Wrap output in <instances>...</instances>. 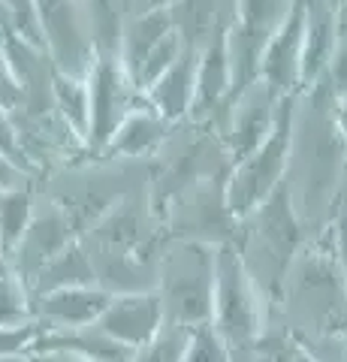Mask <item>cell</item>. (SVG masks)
<instances>
[{"label":"cell","instance_id":"f546056e","mask_svg":"<svg viewBox=\"0 0 347 362\" xmlns=\"http://www.w3.org/2000/svg\"><path fill=\"white\" fill-rule=\"evenodd\" d=\"M37 335H40L37 326H30V329H4V326H0V362L28 356L33 341H37Z\"/></svg>","mask_w":347,"mask_h":362},{"label":"cell","instance_id":"1f68e13d","mask_svg":"<svg viewBox=\"0 0 347 362\" xmlns=\"http://www.w3.org/2000/svg\"><path fill=\"white\" fill-rule=\"evenodd\" d=\"M21 103H25V97H21V85L16 82V76H13V70H9V64L4 58V45H0V109L18 112Z\"/></svg>","mask_w":347,"mask_h":362},{"label":"cell","instance_id":"603a6c76","mask_svg":"<svg viewBox=\"0 0 347 362\" xmlns=\"http://www.w3.org/2000/svg\"><path fill=\"white\" fill-rule=\"evenodd\" d=\"M52 112L88 145L91 127V97H88V78L66 76L54 70L52 76Z\"/></svg>","mask_w":347,"mask_h":362},{"label":"cell","instance_id":"9c48e42d","mask_svg":"<svg viewBox=\"0 0 347 362\" xmlns=\"http://www.w3.org/2000/svg\"><path fill=\"white\" fill-rule=\"evenodd\" d=\"M42 49L58 73L88 76L97 61V49L88 28L82 0H33Z\"/></svg>","mask_w":347,"mask_h":362},{"label":"cell","instance_id":"d6a6232c","mask_svg":"<svg viewBox=\"0 0 347 362\" xmlns=\"http://www.w3.org/2000/svg\"><path fill=\"white\" fill-rule=\"evenodd\" d=\"M0 151H4L6 157H13V160L18 166H25V154H21V142H18V130H16V118H13V112H6V109H0ZM30 173V169H28Z\"/></svg>","mask_w":347,"mask_h":362},{"label":"cell","instance_id":"7c38bea8","mask_svg":"<svg viewBox=\"0 0 347 362\" xmlns=\"http://www.w3.org/2000/svg\"><path fill=\"white\" fill-rule=\"evenodd\" d=\"M88 78V97H91V127H88V154L100 157L133 109L142 103V94L130 82L127 70L118 58H97Z\"/></svg>","mask_w":347,"mask_h":362},{"label":"cell","instance_id":"4fadbf2b","mask_svg":"<svg viewBox=\"0 0 347 362\" xmlns=\"http://www.w3.org/2000/svg\"><path fill=\"white\" fill-rule=\"evenodd\" d=\"M40 190V187H37ZM79 239L76 226L70 223V218L64 214V209L58 202H52L49 197H37V209H33V218L28 223L25 235L13 254L6 259V269L16 272V275L30 284L33 275L49 263L52 257H58L70 242Z\"/></svg>","mask_w":347,"mask_h":362},{"label":"cell","instance_id":"484cf974","mask_svg":"<svg viewBox=\"0 0 347 362\" xmlns=\"http://www.w3.org/2000/svg\"><path fill=\"white\" fill-rule=\"evenodd\" d=\"M190 332L194 329H187V326L163 323L158 335L133 350L130 362H182L187 354V344H190Z\"/></svg>","mask_w":347,"mask_h":362},{"label":"cell","instance_id":"6da1fadb","mask_svg":"<svg viewBox=\"0 0 347 362\" xmlns=\"http://www.w3.org/2000/svg\"><path fill=\"white\" fill-rule=\"evenodd\" d=\"M329 97L332 90L327 78L296 94L293 142L284 181L311 239L327 230L335 194L347 173V151L329 124Z\"/></svg>","mask_w":347,"mask_h":362},{"label":"cell","instance_id":"44dd1931","mask_svg":"<svg viewBox=\"0 0 347 362\" xmlns=\"http://www.w3.org/2000/svg\"><path fill=\"white\" fill-rule=\"evenodd\" d=\"M85 284H97V275H94L91 257H88V247L82 245V239H76L33 275L28 290L30 296H40V293H49V290L85 287Z\"/></svg>","mask_w":347,"mask_h":362},{"label":"cell","instance_id":"277c9868","mask_svg":"<svg viewBox=\"0 0 347 362\" xmlns=\"http://www.w3.org/2000/svg\"><path fill=\"white\" fill-rule=\"evenodd\" d=\"M208 326L227 344L233 362H254L257 344L272 326V314H269L257 287L251 284L233 242L218 247L215 299H211Z\"/></svg>","mask_w":347,"mask_h":362},{"label":"cell","instance_id":"ac0fdd59","mask_svg":"<svg viewBox=\"0 0 347 362\" xmlns=\"http://www.w3.org/2000/svg\"><path fill=\"white\" fill-rule=\"evenodd\" d=\"M175 127L178 124L163 121L154 109L139 103L118 124V130L112 133V139L100 151V157L103 160H124V163H151Z\"/></svg>","mask_w":347,"mask_h":362},{"label":"cell","instance_id":"ffe728a7","mask_svg":"<svg viewBox=\"0 0 347 362\" xmlns=\"http://www.w3.org/2000/svg\"><path fill=\"white\" fill-rule=\"evenodd\" d=\"M30 350H66L91 362H130L133 350L106 335L100 326H82V329H66V332H40Z\"/></svg>","mask_w":347,"mask_h":362},{"label":"cell","instance_id":"f35d334b","mask_svg":"<svg viewBox=\"0 0 347 362\" xmlns=\"http://www.w3.org/2000/svg\"><path fill=\"white\" fill-rule=\"evenodd\" d=\"M6 269V259H4V254H0V272H4Z\"/></svg>","mask_w":347,"mask_h":362},{"label":"cell","instance_id":"cb8c5ba5","mask_svg":"<svg viewBox=\"0 0 347 362\" xmlns=\"http://www.w3.org/2000/svg\"><path fill=\"white\" fill-rule=\"evenodd\" d=\"M37 181H28V185L9 187L0 194V254L4 259H9V254L16 251L21 235H25L33 209H37Z\"/></svg>","mask_w":347,"mask_h":362},{"label":"cell","instance_id":"60d3db41","mask_svg":"<svg viewBox=\"0 0 347 362\" xmlns=\"http://www.w3.org/2000/svg\"><path fill=\"white\" fill-rule=\"evenodd\" d=\"M0 45H4V30H0Z\"/></svg>","mask_w":347,"mask_h":362},{"label":"cell","instance_id":"30bf717a","mask_svg":"<svg viewBox=\"0 0 347 362\" xmlns=\"http://www.w3.org/2000/svg\"><path fill=\"white\" fill-rule=\"evenodd\" d=\"M290 6L293 0H236V13H233V25L227 33L233 61V97L257 82L263 52L287 18Z\"/></svg>","mask_w":347,"mask_h":362},{"label":"cell","instance_id":"8fae6325","mask_svg":"<svg viewBox=\"0 0 347 362\" xmlns=\"http://www.w3.org/2000/svg\"><path fill=\"white\" fill-rule=\"evenodd\" d=\"M281 100L284 97H278L272 88L257 78L245 90H239L236 97H230V103L220 109L211 130L220 136L233 166L269 139V133L275 130L278 112H281Z\"/></svg>","mask_w":347,"mask_h":362},{"label":"cell","instance_id":"4dcf8cb0","mask_svg":"<svg viewBox=\"0 0 347 362\" xmlns=\"http://www.w3.org/2000/svg\"><path fill=\"white\" fill-rule=\"evenodd\" d=\"M323 78H327L332 94H347V28H339V42H335L332 61Z\"/></svg>","mask_w":347,"mask_h":362},{"label":"cell","instance_id":"83f0119b","mask_svg":"<svg viewBox=\"0 0 347 362\" xmlns=\"http://www.w3.org/2000/svg\"><path fill=\"white\" fill-rule=\"evenodd\" d=\"M0 30L13 33V37H25L30 42H40L37 28V6L33 0H0Z\"/></svg>","mask_w":347,"mask_h":362},{"label":"cell","instance_id":"52a82bcc","mask_svg":"<svg viewBox=\"0 0 347 362\" xmlns=\"http://www.w3.org/2000/svg\"><path fill=\"white\" fill-rule=\"evenodd\" d=\"M293 115H296V94L281 100V112H278L275 130L269 133V139L230 169L223 194H227V206H230V214L236 218V223L251 218L287 181L290 142H293Z\"/></svg>","mask_w":347,"mask_h":362},{"label":"cell","instance_id":"836d02e7","mask_svg":"<svg viewBox=\"0 0 347 362\" xmlns=\"http://www.w3.org/2000/svg\"><path fill=\"white\" fill-rule=\"evenodd\" d=\"M28 181H37L25 166H18L13 157H6L0 151V194L9 187H18V185H28Z\"/></svg>","mask_w":347,"mask_h":362},{"label":"cell","instance_id":"5bb4252c","mask_svg":"<svg viewBox=\"0 0 347 362\" xmlns=\"http://www.w3.org/2000/svg\"><path fill=\"white\" fill-rule=\"evenodd\" d=\"M302 37H305V0H293L281 28L269 40L260 61V73H257V78L272 88L278 97H293L302 90L299 85Z\"/></svg>","mask_w":347,"mask_h":362},{"label":"cell","instance_id":"d6986e66","mask_svg":"<svg viewBox=\"0 0 347 362\" xmlns=\"http://www.w3.org/2000/svg\"><path fill=\"white\" fill-rule=\"evenodd\" d=\"M194 94H196V52L184 49L170 70L158 82L142 90V103L154 109L163 121L184 124L194 112Z\"/></svg>","mask_w":347,"mask_h":362},{"label":"cell","instance_id":"e0dca14e","mask_svg":"<svg viewBox=\"0 0 347 362\" xmlns=\"http://www.w3.org/2000/svg\"><path fill=\"white\" fill-rule=\"evenodd\" d=\"M163 323H166V314H163L160 296L154 290L118 293V296L109 299L106 311L97 320L100 329L130 350L142 347L148 338L158 335Z\"/></svg>","mask_w":347,"mask_h":362},{"label":"cell","instance_id":"d590c367","mask_svg":"<svg viewBox=\"0 0 347 362\" xmlns=\"http://www.w3.org/2000/svg\"><path fill=\"white\" fill-rule=\"evenodd\" d=\"M25 362H91V359L66 354V350H30L25 356Z\"/></svg>","mask_w":347,"mask_h":362},{"label":"cell","instance_id":"7a4b0ae2","mask_svg":"<svg viewBox=\"0 0 347 362\" xmlns=\"http://www.w3.org/2000/svg\"><path fill=\"white\" fill-rule=\"evenodd\" d=\"M308 239L311 235L305 223L299 221L287 185L278 187L251 218H245L236 226L233 247L239 251L242 266L248 272L257 293L263 296L272 320L275 314H281L287 272L299 257V251L308 245Z\"/></svg>","mask_w":347,"mask_h":362},{"label":"cell","instance_id":"74e56055","mask_svg":"<svg viewBox=\"0 0 347 362\" xmlns=\"http://www.w3.org/2000/svg\"><path fill=\"white\" fill-rule=\"evenodd\" d=\"M335 9V18H339V28H347V0H329Z\"/></svg>","mask_w":347,"mask_h":362},{"label":"cell","instance_id":"d4e9b609","mask_svg":"<svg viewBox=\"0 0 347 362\" xmlns=\"http://www.w3.org/2000/svg\"><path fill=\"white\" fill-rule=\"evenodd\" d=\"M0 326L4 329H30L33 323V296L16 272H0Z\"/></svg>","mask_w":347,"mask_h":362},{"label":"cell","instance_id":"ab89813d","mask_svg":"<svg viewBox=\"0 0 347 362\" xmlns=\"http://www.w3.org/2000/svg\"><path fill=\"white\" fill-rule=\"evenodd\" d=\"M9 362H25V356H21V359H9Z\"/></svg>","mask_w":347,"mask_h":362},{"label":"cell","instance_id":"4316f807","mask_svg":"<svg viewBox=\"0 0 347 362\" xmlns=\"http://www.w3.org/2000/svg\"><path fill=\"white\" fill-rule=\"evenodd\" d=\"M184 49H187L184 40L178 37L175 30L170 33V37H163L158 45H154V49H151L148 54H145V61H142V64L136 66V70H133V76H130V82L136 85L139 94H142V90L148 88V85L158 82V78H160L166 70H170V66H172L178 58H182Z\"/></svg>","mask_w":347,"mask_h":362},{"label":"cell","instance_id":"5b68a950","mask_svg":"<svg viewBox=\"0 0 347 362\" xmlns=\"http://www.w3.org/2000/svg\"><path fill=\"white\" fill-rule=\"evenodd\" d=\"M215 269H218V247L199 242H178V239L163 242L154 293L160 296L166 323L196 329V326H206L211 320Z\"/></svg>","mask_w":347,"mask_h":362},{"label":"cell","instance_id":"8d00e7d4","mask_svg":"<svg viewBox=\"0 0 347 362\" xmlns=\"http://www.w3.org/2000/svg\"><path fill=\"white\" fill-rule=\"evenodd\" d=\"M175 0H124V13L127 16H142L154 13V9H170Z\"/></svg>","mask_w":347,"mask_h":362},{"label":"cell","instance_id":"7402d4cb","mask_svg":"<svg viewBox=\"0 0 347 362\" xmlns=\"http://www.w3.org/2000/svg\"><path fill=\"white\" fill-rule=\"evenodd\" d=\"M170 33H172L170 9L127 16L124 28H121V42H118V61L127 70V76H133V70L145 61V54H148L163 37H170Z\"/></svg>","mask_w":347,"mask_h":362},{"label":"cell","instance_id":"f1b7e54d","mask_svg":"<svg viewBox=\"0 0 347 362\" xmlns=\"http://www.w3.org/2000/svg\"><path fill=\"white\" fill-rule=\"evenodd\" d=\"M182 362H233L227 344L218 338V332L211 326H196L190 332V344H187V354Z\"/></svg>","mask_w":347,"mask_h":362},{"label":"cell","instance_id":"2e32d148","mask_svg":"<svg viewBox=\"0 0 347 362\" xmlns=\"http://www.w3.org/2000/svg\"><path fill=\"white\" fill-rule=\"evenodd\" d=\"M227 30L215 33L203 49L196 52V94H194V112L187 121L196 124H215L220 109L233 97V61H230V42Z\"/></svg>","mask_w":347,"mask_h":362},{"label":"cell","instance_id":"8992f818","mask_svg":"<svg viewBox=\"0 0 347 362\" xmlns=\"http://www.w3.org/2000/svg\"><path fill=\"white\" fill-rule=\"evenodd\" d=\"M233 160L220 136L208 124L184 121L172 130L160 154L148 163V197L154 209H163L175 194L206 178L230 175Z\"/></svg>","mask_w":347,"mask_h":362},{"label":"cell","instance_id":"ba28073f","mask_svg":"<svg viewBox=\"0 0 347 362\" xmlns=\"http://www.w3.org/2000/svg\"><path fill=\"white\" fill-rule=\"evenodd\" d=\"M227 175L206 178L184 187L160 209V221L166 239L199 242V245H230L236 239V218L230 214L227 194H223Z\"/></svg>","mask_w":347,"mask_h":362},{"label":"cell","instance_id":"9a60e30c","mask_svg":"<svg viewBox=\"0 0 347 362\" xmlns=\"http://www.w3.org/2000/svg\"><path fill=\"white\" fill-rule=\"evenodd\" d=\"M112 293L97 284L85 287H61L33 296V323L40 332H66L94 326L106 311Z\"/></svg>","mask_w":347,"mask_h":362},{"label":"cell","instance_id":"3957f363","mask_svg":"<svg viewBox=\"0 0 347 362\" xmlns=\"http://www.w3.org/2000/svg\"><path fill=\"white\" fill-rule=\"evenodd\" d=\"M281 314L299 329L327 332L347 314V272L327 235H314L287 272Z\"/></svg>","mask_w":347,"mask_h":362},{"label":"cell","instance_id":"e575fe53","mask_svg":"<svg viewBox=\"0 0 347 362\" xmlns=\"http://www.w3.org/2000/svg\"><path fill=\"white\" fill-rule=\"evenodd\" d=\"M329 124H332V133L339 136V142L347 151V94L329 97Z\"/></svg>","mask_w":347,"mask_h":362}]
</instances>
